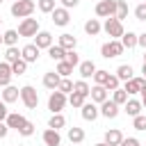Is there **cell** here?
<instances>
[{"label":"cell","instance_id":"obj_1","mask_svg":"<svg viewBox=\"0 0 146 146\" xmlns=\"http://www.w3.org/2000/svg\"><path fill=\"white\" fill-rule=\"evenodd\" d=\"M34 9H36V5L32 0H16L11 5V16H16V18H30L34 14Z\"/></svg>","mask_w":146,"mask_h":146},{"label":"cell","instance_id":"obj_2","mask_svg":"<svg viewBox=\"0 0 146 146\" xmlns=\"http://www.w3.org/2000/svg\"><path fill=\"white\" fill-rule=\"evenodd\" d=\"M66 103H68V98H66V94H62V91H50V96H48V110L52 112V114H62V110L66 107Z\"/></svg>","mask_w":146,"mask_h":146},{"label":"cell","instance_id":"obj_3","mask_svg":"<svg viewBox=\"0 0 146 146\" xmlns=\"http://www.w3.org/2000/svg\"><path fill=\"white\" fill-rule=\"evenodd\" d=\"M21 103H23L27 110H34V107L39 105V94H36V89H34L32 84L21 87Z\"/></svg>","mask_w":146,"mask_h":146},{"label":"cell","instance_id":"obj_4","mask_svg":"<svg viewBox=\"0 0 146 146\" xmlns=\"http://www.w3.org/2000/svg\"><path fill=\"white\" fill-rule=\"evenodd\" d=\"M103 30H105V34L110 36V39H121L123 36V23L121 21H116L114 16L112 18H105V23H103Z\"/></svg>","mask_w":146,"mask_h":146},{"label":"cell","instance_id":"obj_5","mask_svg":"<svg viewBox=\"0 0 146 146\" xmlns=\"http://www.w3.org/2000/svg\"><path fill=\"white\" fill-rule=\"evenodd\" d=\"M121 52H123V46H121L119 39H110V41H105V43L100 46V55H103L105 59H114V57H119Z\"/></svg>","mask_w":146,"mask_h":146},{"label":"cell","instance_id":"obj_6","mask_svg":"<svg viewBox=\"0 0 146 146\" xmlns=\"http://www.w3.org/2000/svg\"><path fill=\"white\" fill-rule=\"evenodd\" d=\"M94 11L98 18H112L116 14V0H98Z\"/></svg>","mask_w":146,"mask_h":146},{"label":"cell","instance_id":"obj_7","mask_svg":"<svg viewBox=\"0 0 146 146\" xmlns=\"http://www.w3.org/2000/svg\"><path fill=\"white\" fill-rule=\"evenodd\" d=\"M16 32H18V36H36V32H39V21H36V18H23Z\"/></svg>","mask_w":146,"mask_h":146},{"label":"cell","instance_id":"obj_8","mask_svg":"<svg viewBox=\"0 0 146 146\" xmlns=\"http://www.w3.org/2000/svg\"><path fill=\"white\" fill-rule=\"evenodd\" d=\"M50 16H52V23H55L57 27H66V25L71 23V14H68V9H64V7H55Z\"/></svg>","mask_w":146,"mask_h":146},{"label":"cell","instance_id":"obj_9","mask_svg":"<svg viewBox=\"0 0 146 146\" xmlns=\"http://www.w3.org/2000/svg\"><path fill=\"white\" fill-rule=\"evenodd\" d=\"M18 98H21V89H18V87H14V84L2 87V91H0V100H2V103L11 105V103H16Z\"/></svg>","mask_w":146,"mask_h":146},{"label":"cell","instance_id":"obj_10","mask_svg":"<svg viewBox=\"0 0 146 146\" xmlns=\"http://www.w3.org/2000/svg\"><path fill=\"white\" fill-rule=\"evenodd\" d=\"M98 112H100V116H105V119H116L121 110H119V105H116V103H112V100L107 98L105 103H100Z\"/></svg>","mask_w":146,"mask_h":146},{"label":"cell","instance_id":"obj_11","mask_svg":"<svg viewBox=\"0 0 146 146\" xmlns=\"http://www.w3.org/2000/svg\"><path fill=\"white\" fill-rule=\"evenodd\" d=\"M34 46H36L39 50H48V48L52 46V34L46 32V30H39L36 36H34Z\"/></svg>","mask_w":146,"mask_h":146},{"label":"cell","instance_id":"obj_12","mask_svg":"<svg viewBox=\"0 0 146 146\" xmlns=\"http://www.w3.org/2000/svg\"><path fill=\"white\" fill-rule=\"evenodd\" d=\"M39 52H41V50H39L34 43H27V46H23V48H21V59H25L27 64H32V62H36V59H39Z\"/></svg>","mask_w":146,"mask_h":146},{"label":"cell","instance_id":"obj_13","mask_svg":"<svg viewBox=\"0 0 146 146\" xmlns=\"http://www.w3.org/2000/svg\"><path fill=\"white\" fill-rule=\"evenodd\" d=\"M78 73H80V80H89V78H94V73H96V64H94L91 59H84V62L78 64Z\"/></svg>","mask_w":146,"mask_h":146},{"label":"cell","instance_id":"obj_14","mask_svg":"<svg viewBox=\"0 0 146 146\" xmlns=\"http://www.w3.org/2000/svg\"><path fill=\"white\" fill-rule=\"evenodd\" d=\"M107 89L103 87V84H94L91 89H89V96H91V103H96V105H100V103H105L107 100Z\"/></svg>","mask_w":146,"mask_h":146},{"label":"cell","instance_id":"obj_15","mask_svg":"<svg viewBox=\"0 0 146 146\" xmlns=\"http://www.w3.org/2000/svg\"><path fill=\"white\" fill-rule=\"evenodd\" d=\"M27 119L23 116V114H18V112H9L7 114V119H5V123H7V128L9 130H16L18 132V128H23V123H25Z\"/></svg>","mask_w":146,"mask_h":146},{"label":"cell","instance_id":"obj_16","mask_svg":"<svg viewBox=\"0 0 146 146\" xmlns=\"http://www.w3.org/2000/svg\"><path fill=\"white\" fill-rule=\"evenodd\" d=\"M41 139H43L46 146H59V144H62V135H59V130H52V128H46L43 135H41Z\"/></svg>","mask_w":146,"mask_h":146},{"label":"cell","instance_id":"obj_17","mask_svg":"<svg viewBox=\"0 0 146 146\" xmlns=\"http://www.w3.org/2000/svg\"><path fill=\"white\" fill-rule=\"evenodd\" d=\"M144 82H146L144 78H130L121 89H123L128 96H135V94H139V91H141V84H144Z\"/></svg>","mask_w":146,"mask_h":146},{"label":"cell","instance_id":"obj_18","mask_svg":"<svg viewBox=\"0 0 146 146\" xmlns=\"http://www.w3.org/2000/svg\"><path fill=\"white\" fill-rule=\"evenodd\" d=\"M80 114H82V119H84V121H96L100 112H98L96 103H84V105L80 107Z\"/></svg>","mask_w":146,"mask_h":146},{"label":"cell","instance_id":"obj_19","mask_svg":"<svg viewBox=\"0 0 146 146\" xmlns=\"http://www.w3.org/2000/svg\"><path fill=\"white\" fill-rule=\"evenodd\" d=\"M57 46H62V48L68 52V50H75V46H78V39H75L73 34L64 32V34H59V41H57Z\"/></svg>","mask_w":146,"mask_h":146},{"label":"cell","instance_id":"obj_20","mask_svg":"<svg viewBox=\"0 0 146 146\" xmlns=\"http://www.w3.org/2000/svg\"><path fill=\"white\" fill-rule=\"evenodd\" d=\"M59 80H62V78H59L55 71H46V73H43V87L50 89V91H55V89L59 87Z\"/></svg>","mask_w":146,"mask_h":146},{"label":"cell","instance_id":"obj_21","mask_svg":"<svg viewBox=\"0 0 146 146\" xmlns=\"http://www.w3.org/2000/svg\"><path fill=\"white\" fill-rule=\"evenodd\" d=\"M123 112H125L128 116H137V114H141V100H137V98H128L125 105H123Z\"/></svg>","mask_w":146,"mask_h":146},{"label":"cell","instance_id":"obj_22","mask_svg":"<svg viewBox=\"0 0 146 146\" xmlns=\"http://www.w3.org/2000/svg\"><path fill=\"white\" fill-rule=\"evenodd\" d=\"M121 141H123V132H121L119 128H112V130L105 132V144H107V146H119Z\"/></svg>","mask_w":146,"mask_h":146},{"label":"cell","instance_id":"obj_23","mask_svg":"<svg viewBox=\"0 0 146 146\" xmlns=\"http://www.w3.org/2000/svg\"><path fill=\"white\" fill-rule=\"evenodd\" d=\"M11 64H7V62H0V89L2 87H7V84H11Z\"/></svg>","mask_w":146,"mask_h":146},{"label":"cell","instance_id":"obj_24","mask_svg":"<svg viewBox=\"0 0 146 146\" xmlns=\"http://www.w3.org/2000/svg\"><path fill=\"white\" fill-rule=\"evenodd\" d=\"M116 78H119V82L123 80V82H128L130 78H135V71H132V66L130 64H121L119 68H116V73H114Z\"/></svg>","mask_w":146,"mask_h":146},{"label":"cell","instance_id":"obj_25","mask_svg":"<svg viewBox=\"0 0 146 146\" xmlns=\"http://www.w3.org/2000/svg\"><path fill=\"white\" fill-rule=\"evenodd\" d=\"M100 30H103V25H100V21H98V18H89V21L84 23V32H87L89 36L100 34Z\"/></svg>","mask_w":146,"mask_h":146},{"label":"cell","instance_id":"obj_26","mask_svg":"<svg viewBox=\"0 0 146 146\" xmlns=\"http://www.w3.org/2000/svg\"><path fill=\"white\" fill-rule=\"evenodd\" d=\"M119 41H121V46H123V50H125V48H128V50H132V48L137 46V34L128 30V32H123V36H121Z\"/></svg>","mask_w":146,"mask_h":146},{"label":"cell","instance_id":"obj_27","mask_svg":"<svg viewBox=\"0 0 146 146\" xmlns=\"http://www.w3.org/2000/svg\"><path fill=\"white\" fill-rule=\"evenodd\" d=\"M68 141L71 144H82L84 141V130L82 128H78V125H73V128H68Z\"/></svg>","mask_w":146,"mask_h":146},{"label":"cell","instance_id":"obj_28","mask_svg":"<svg viewBox=\"0 0 146 146\" xmlns=\"http://www.w3.org/2000/svg\"><path fill=\"white\" fill-rule=\"evenodd\" d=\"M48 57H50L52 62H64V57H66V50H64L62 46H55V43H52V46L48 48Z\"/></svg>","mask_w":146,"mask_h":146},{"label":"cell","instance_id":"obj_29","mask_svg":"<svg viewBox=\"0 0 146 146\" xmlns=\"http://www.w3.org/2000/svg\"><path fill=\"white\" fill-rule=\"evenodd\" d=\"M18 59H21L18 46H9V48L5 50V62H7V64H14V62H18Z\"/></svg>","mask_w":146,"mask_h":146},{"label":"cell","instance_id":"obj_30","mask_svg":"<svg viewBox=\"0 0 146 146\" xmlns=\"http://www.w3.org/2000/svg\"><path fill=\"white\" fill-rule=\"evenodd\" d=\"M116 21L123 23V18H128V2L125 0H116V14H114Z\"/></svg>","mask_w":146,"mask_h":146},{"label":"cell","instance_id":"obj_31","mask_svg":"<svg viewBox=\"0 0 146 146\" xmlns=\"http://www.w3.org/2000/svg\"><path fill=\"white\" fill-rule=\"evenodd\" d=\"M64 125H66L64 114H52V116L48 119V128H52V130H59V128H64Z\"/></svg>","mask_w":146,"mask_h":146},{"label":"cell","instance_id":"obj_32","mask_svg":"<svg viewBox=\"0 0 146 146\" xmlns=\"http://www.w3.org/2000/svg\"><path fill=\"white\" fill-rule=\"evenodd\" d=\"M2 43L9 48V46H16L18 43V32L16 30H7L5 34H2Z\"/></svg>","mask_w":146,"mask_h":146},{"label":"cell","instance_id":"obj_33","mask_svg":"<svg viewBox=\"0 0 146 146\" xmlns=\"http://www.w3.org/2000/svg\"><path fill=\"white\" fill-rule=\"evenodd\" d=\"M55 73H57L59 78H68V75L73 73V66H71L68 62H57V68H55Z\"/></svg>","mask_w":146,"mask_h":146},{"label":"cell","instance_id":"obj_34","mask_svg":"<svg viewBox=\"0 0 146 146\" xmlns=\"http://www.w3.org/2000/svg\"><path fill=\"white\" fill-rule=\"evenodd\" d=\"M110 100H112V103H116V105L121 107V105H125V100H128V94H125V91L119 87V89H114V91H112V98H110Z\"/></svg>","mask_w":146,"mask_h":146},{"label":"cell","instance_id":"obj_35","mask_svg":"<svg viewBox=\"0 0 146 146\" xmlns=\"http://www.w3.org/2000/svg\"><path fill=\"white\" fill-rule=\"evenodd\" d=\"M11 73H14V75H25V73H27V62H25V59L14 62V64H11Z\"/></svg>","mask_w":146,"mask_h":146},{"label":"cell","instance_id":"obj_36","mask_svg":"<svg viewBox=\"0 0 146 146\" xmlns=\"http://www.w3.org/2000/svg\"><path fill=\"white\" fill-rule=\"evenodd\" d=\"M89 82L87 80H75L73 82V91H78V94H82V96H89Z\"/></svg>","mask_w":146,"mask_h":146},{"label":"cell","instance_id":"obj_37","mask_svg":"<svg viewBox=\"0 0 146 146\" xmlns=\"http://www.w3.org/2000/svg\"><path fill=\"white\" fill-rule=\"evenodd\" d=\"M68 103H71L73 107H82V105L87 103V96H82V94H78V91H71V96H68Z\"/></svg>","mask_w":146,"mask_h":146},{"label":"cell","instance_id":"obj_38","mask_svg":"<svg viewBox=\"0 0 146 146\" xmlns=\"http://www.w3.org/2000/svg\"><path fill=\"white\" fill-rule=\"evenodd\" d=\"M36 7H39L41 14H52V9H55V0H39Z\"/></svg>","mask_w":146,"mask_h":146},{"label":"cell","instance_id":"obj_39","mask_svg":"<svg viewBox=\"0 0 146 146\" xmlns=\"http://www.w3.org/2000/svg\"><path fill=\"white\" fill-rule=\"evenodd\" d=\"M107 78H110V71H100V68H96V73H94V84H105Z\"/></svg>","mask_w":146,"mask_h":146},{"label":"cell","instance_id":"obj_40","mask_svg":"<svg viewBox=\"0 0 146 146\" xmlns=\"http://www.w3.org/2000/svg\"><path fill=\"white\" fill-rule=\"evenodd\" d=\"M18 135H21V137H32V135H34V123H32V121H25L23 128H18Z\"/></svg>","mask_w":146,"mask_h":146},{"label":"cell","instance_id":"obj_41","mask_svg":"<svg viewBox=\"0 0 146 146\" xmlns=\"http://www.w3.org/2000/svg\"><path fill=\"white\" fill-rule=\"evenodd\" d=\"M132 128H135V130H146V114L132 116Z\"/></svg>","mask_w":146,"mask_h":146},{"label":"cell","instance_id":"obj_42","mask_svg":"<svg viewBox=\"0 0 146 146\" xmlns=\"http://www.w3.org/2000/svg\"><path fill=\"white\" fill-rule=\"evenodd\" d=\"M57 91H62V94H71V91H73V82H71L68 78H62V80H59Z\"/></svg>","mask_w":146,"mask_h":146},{"label":"cell","instance_id":"obj_43","mask_svg":"<svg viewBox=\"0 0 146 146\" xmlns=\"http://www.w3.org/2000/svg\"><path fill=\"white\" fill-rule=\"evenodd\" d=\"M64 62H68V64L75 68V66L80 64V55H78L75 50H68V52H66V57H64Z\"/></svg>","mask_w":146,"mask_h":146},{"label":"cell","instance_id":"obj_44","mask_svg":"<svg viewBox=\"0 0 146 146\" xmlns=\"http://www.w3.org/2000/svg\"><path fill=\"white\" fill-rule=\"evenodd\" d=\"M103 87H105V89H107V91H114V89H119V78H116V75H112V73H110V78H107V82H105V84H103Z\"/></svg>","mask_w":146,"mask_h":146},{"label":"cell","instance_id":"obj_45","mask_svg":"<svg viewBox=\"0 0 146 146\" xmlns=\"http://www.w3.org/2000/svg\"><path fill=\"white\" fill-rule=\"evenodd\" d=\"M135 18L137 21H146V2H141V5L135 7Z\"/></svg>","mask_w":146,"mask_h":146},{"label":"cell","instance_id":"obj_46","mask_svg":"<svg viewBox=\"0 0 146 146\" xmlns=\"http://www.w3.org/2000/svg\"><path fill=\"white\" fill-rule=\"evenodd\" d=\"M119 146H141V144H139V139H137V137H128V139L123 137V141H121Z\"/></svg>","mask_w":146,"mask_h":146},{"label":"cell","instance_id":"obj_47","mask_svg":"<svg viewBox=\"0 0 146 146\" xmlns=\"http://www.w3.org/2000/svg\"><path fill=\"white\" fill-rule=\"evenodd\" d=\"M7 114H9L7 103H2V100H0V121H5V119H7Z\"/></svg>","mask_w":146,"mask_h":146},{"label":"cell","instance_id":"obj_48","mask_svg":"<svg viewBox=\"0 0 146 146\" xmlns=\"http://www.w3.org/2000/svg\"><path fill=\"white\" fill-rule=\"evenodd\" d=\"M137 46H141V48L146 50V32H141V34H137Z\"/></svg>","mask_w":146,"mask_h":146},{"label":"cell","instance_id":"obj_49","mask_svg":"<svg viewBox=\"0 0 146 146\" xmlns=\"http://www.w3.org/2000/svg\"><path fill=\"white\" fill-rule=\"evenodd\" d=\"M78 2L80 0H62V7L64 9H71V7H78Z\"/></svg>","mask_w":146,"mask_h":146},{"label":"cell","instance_id":"obj_50","mask_svg":"<svg viewBox=\"0 0 146 146\" xmlns=\"http://www.w3.org/2000/svg\"><path fill=\"white\" fill-rule=\"evenodd\" d=\"M7 132H9L7 123H5V121H0V139H5V137H7Z\"/></svg>","mask_w":146,"mask_h":146},{"label":"cell","instance_id":"obj_51","mask_svg":"<svg viewBox=\"0 0 146 146\" xmlns=\"http://www.w3.org/2000/svg\"><path fill=\"white\" fill-rule=\"evenodd\" d=\"M141 107H146V94H141Z\"/></svg>","mask_w":146,"mask_h":146},{"label":"cell","instance_id":"obj_52","mask_svg":"<svg viewBox=\"0 0 146 146\" xmlns=\"http://www.w3.org/2000/svg\"><path fill=\"white\" fill-rule=\"evenodd\" d=\"M141 73H144V80H146V64H141Z\"/></svg>","mask_w":146,"mask_h":146},{"label":"cell","instance_id":"obj_53","mask_svg":"<svg viewBox=\"0 0 146 146\" xmlns=\"http://www.w3.org/2000/svg\"><path fill=\"white\" fill-rule=\"evenodd\" d=\"M94 146H107V144H105V141H98V144H94Z\"/></svg>","mask_w":146,"mask_h":146},{"label":"cell","instance_id":"obj_54","mask_svg":"<svg viewBox=\"0 0 146 146\" xmlns=\"http://www.w3.org/2000/svg\"><path fill=\"white\" fill-rule=\"evenodd\" d=\"M144 64H146V50H144Z\"/></svg>","mask_w":146,"mask_h":146},{"label":"cell","instance_id":"obj_55","mask_svg":"<svg viewBox=\"0 0 146 146\" xmlns=\"http://www.w3.org/2000/svg\"><path fill=\"white\" fill-rule=\"evenodd\" d=\"M0 43H2V34H0Z\"/></svg>","mask_w":146,"mask_h":146},{"label":"cell","instance_id":"obj_56","mask_svg":"<svg viewBox=\"0 0 146 146\" xmlns=\"http://www.w3.org/2000/svg\"><path fill=\"white\" fill-rule=\"evenodd\" d=\"M2 2H5V0H0V5H2Z\"/></svg>","mask_w":146,"mask_h":146},{"label":"cell","instance_id":"obj_57","mask_svg":"<svg viewBox=\"0 0 146 146\" xmlns=\"http://www.w3.org/2000/svg\"><path fill=\"white\" fill-rule=\"evenodd\" d=\"M16 146H21V144H16Z\"/></svg>","mask_w":146,"mask_h":146},{"label":"cell","instance_id":"obj_58","mask_svg":"<svg viewBox=\"0 0 146 146\" xmlns=\"http://www.w3.org/2000/svg\"><path fill=\"white\" fill-rule=\"evenodd\" d=\"M0 21H2V16H0Z\"/></svg>","mask_w":146,"mask_h":146},{"label":"cell","instance_id":"obj_59","mask_svg":"<svg viewBox=\"0 0 146 146\" xmlns=\"http://www.w3.org/2000/svg\"><path fill=\"white\" fill-rule=\"evenodd\" d=\"M14 2H16V0H14Z\"/></svg>","mask_w":146,"mask_h":146},{"label":"cell","instance_id":"obj_60","mask_svg":"<svg viewBox=\"0 0 146 146\" xmlns=\"http://www.w3.org/2000/svg\"><path fill=\"white\" fill-rule=\"evenodd\" d=\"M144 2H146V0H144Z\"/></svg>","mask_w":146,"mask_h":146}]
</instances>
